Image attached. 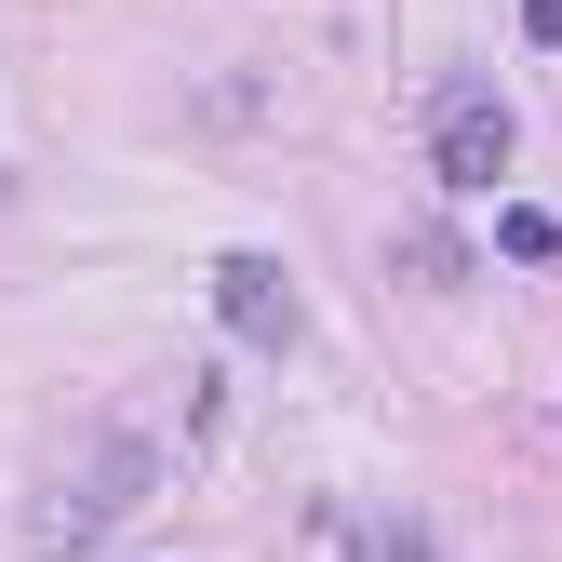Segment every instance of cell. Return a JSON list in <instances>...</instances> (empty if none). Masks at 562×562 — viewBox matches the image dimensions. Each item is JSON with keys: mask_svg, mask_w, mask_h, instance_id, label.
Masks as SVG:
<instances>
[{"mask_svg": "<svg viewBox=\"0 0 562 562\" xmlns=\"http://www.w3.org/2000/svg\"><path fill=\"white\" fill-rule=\"evenodd\" d=\"M375 562H429V536H415V522L389 509V522H375Z\"/></svg>", "mask_w": 562, "mask_h": 562, "instance_id": "cell-5", "label": "cell"}, {"mask_svg": "<svg viewBox=\"0 0 562 562\" xmlns=\"http://www.w3.org/2000/svg\"><path fill=\"white\" fill-rule=\"evenodd\" d=\"M522 41H549V54H562V0H522Z\"/></svg>", "mask_w": 562, "mask_h": 562, "instance_id": "cell-6", "label": "cell"}, {"mask_svg": "<svg viewBox=\"0 0 562 562\" xmlns=\"http://www.w3.org/2000/svg\"><path fill=\"white\" fill-rule=\"evenodd\" d=\"M215 322H228L241 348H295V335H308V308H295V281H281V255H228V268H215Z\"/></svg>", "mask_w": 562, "mask_h": 562, "instance_id": "cell-3", "label": "cell"}, {"mask_svg": "<svg viewBox=\"0 0 562 562\" xmlns=\"http://www.w3.org/2000/svg\"><path fill=\"white\" fill-rule=\"evenodd\" d=\"M496 255H522V268H549V255H562V215H536V201H509V215H496Z\"/></svg>", "mask_w": 562, "mask_h": 562, "instance_id": "cell-4", "label": "cell"}, {"mask_svg": "<svg viewBox=\"0 0 562 562\" xmlns=\"http://www.w3.org/2000/svg\"><path fill=\"white\" fill-rule=\"evenodd\" d=\"M509 148H522L509 94H496V81H442V108H429V175H442V188H496Z\"/></svg>", "mask_w": 562, "mask_h": 562, "instance_id": "cell-2", "label": "cell"}, {"mask_svg": "<svg viewBox=\"0 0 562 562\" xmlns=\"http://www.w3.org/2000/svg\"><path fill=\"white\" fill-rule=\"evenodd\" d=\"M148 482H161V442H148V429H94L81 469H54L41 536H54V549H94V536H121L134 509H148Z\"/></svg>", "mask_w": 562, "mask_h": 562, "instance_id": "cell-1", "label": "cell"}]
</instances>
